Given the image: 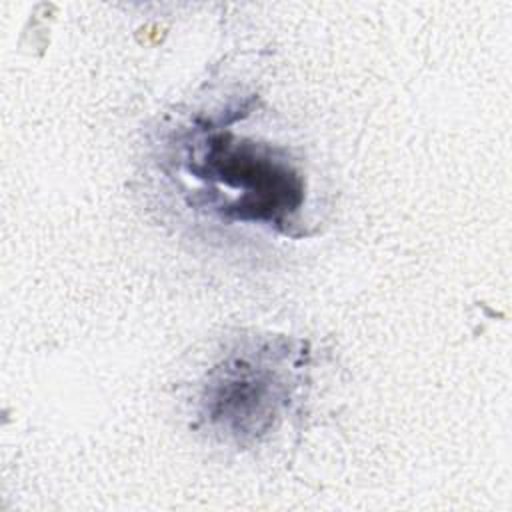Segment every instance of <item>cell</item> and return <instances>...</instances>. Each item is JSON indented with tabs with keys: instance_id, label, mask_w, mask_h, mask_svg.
<instances>
[{
	"instance_id": "6da1fadb",
	"label": "cell",
	"mask_w": 512,
	"mask_h": 512,
	"mask_svg": "<svg viewBox=\"0 0 512 512\" xmlns=\"http://www.w3.org/2000/svg\"><path fill=\"white\" fill-rule=\"evenodd\" d=\"M200 178L210 174L232 188H242L244 198L236 210L238 218L274 220L296 210L302 198L298 176L280 162L262 156L252 144L230 142L228 136H214L204 156Z\"/></svg>"
}]
</instances>
